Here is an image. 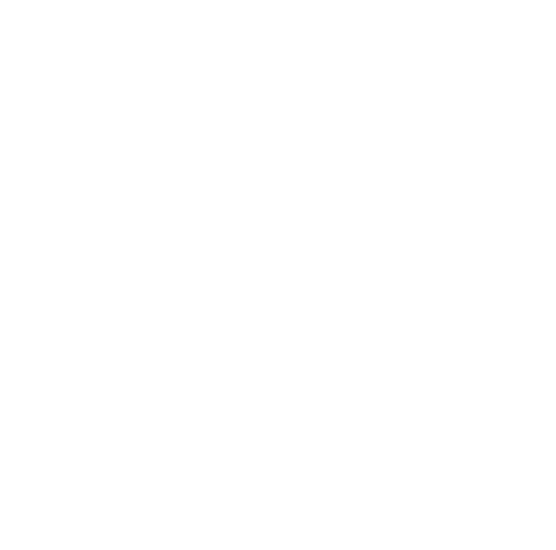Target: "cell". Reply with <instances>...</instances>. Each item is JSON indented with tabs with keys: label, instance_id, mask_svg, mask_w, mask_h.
Here are the masks:
<instances>
[]
</instances>
